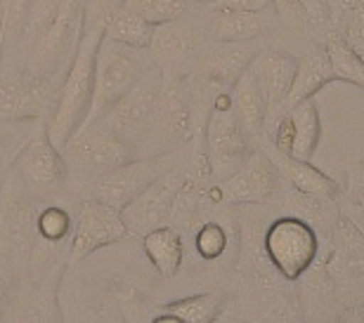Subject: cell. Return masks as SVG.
<instances>
[{"label":"cell","instance_id":"6da1fadb","mask_svg":"<svg viewBox=\"0 0 364 323\" xmlns=\"http://www.w3.org/2000/svg\"><path fill=\"white\" fill-rule=\"evenodd\" d=\"M112 5L114 3H102L95 17L88 7V19H85L81 43H78L74 60H71L62 78L53 111L46 119L48 135L57 149H64L69 139L74 137V132L88 121L95 90V60H97L100 43L105 38V17Z\"/></svg>","mask_w":364,"mask_h":323},{"label":"cell","instance_id":"7a4b0ae2","mask_svg":"<svg viewBox=\"0 0 364 323\" xmlns=\"http://www.w3.org/2000/svg\"><path fill=\"white\" fill-rule=\"evenodd\" d=\"M38 208L41 201L28 192L17 168L10 163L0 185V255L12 262L21 285L28 283V269L38 246Z\"/></svg>","mask_w":364,"mask_h":323},{"label":"cell","instance_id":"3957f363","mask_svg":"<svg viewBox=\"0 0 364 323\" xmlns=\"http://www.w3.org/2000/svg\"><path fill=\"white\" fill-rule=\"evenodd\" d=\"M194 135L192 85L187 76H164L149 132L137 146V158H166Z\"/></svg>","mask_w":364,"mask_h":323},{"label":"cell","instance_id":"277c9868","mask_svg":"<svg viewBox=\"0 0 364 323\" xmlns=\"http://www.w3.org/2000/svg\"><path fill=\"white\" fill-rule=\"evenodd\" d=\"M154 64L147 50L121 45L112 38H102L97 60H95V90L88 121H100L112 111L123 94L133 87L142 73Z\"/></svg>","mask_w":364,"mask_h":323},{"label":"cell","instance_id":"5b68a950","mask_svg":"<svg viewBox=\"0 0 364 323\" xmlns=\"http://www.w3.org/2000/svg\"><path fill=\"white\" fill-rule=\"evenodd\" d=\"M90 0H62L55 19L50 21L46 33L24 55V66L33 73L48 76L62 85L71 60H74L78 43H81L85 19H88Z\"/></svg>","mask_w":364,"mask_h":323},{"label":"cell","instance_id":"8992f818","mask_svg":"<svg viewBox=\"0 0 364 323\" xmlns=\"http://www.w3.org/2000/svg\"><path fill=\"white\" fill-rule=\"evenodd\" d=\"M12 165L17 168L21 182L38 201H48V198L57 196L69 182V165L64 160L62 149H57L50 139L46 119L33 123Z\"/></svg>","mask_w":364,"mask_h":323},{"label":"cell","instance_id":"52a82bcc","mask_svg":"<svg viewBox=\"0 0 364 323\" xmlns=\"http://www.w3.org/2000/svg\"><path fill=\"white\" fill-rule=\"evenodd\" d=\"M206 43V17L192 7L182 17L154 26L147 53L164 76H189Z\"/></svg>","mask_w":364,"mask_h":323},{"label":"cell","instance_id":"ba28073f","mask_svg":"<svg viewBox=\"0 0 364 323\" xmlns=\"http://www.w3.org/2000/svg\"><path fill=\"white\" fill-rule=\"evenodd\" d=\"M69 173H76L85 185L114 168L135 158L133 149L114 135L102 121L83 123L62 149Z\"/></svg>","mask_w":364,"mask_h":323},{"label":"cell","instance_id":"9c48e42d","mask_svg":"<svg viewBox=\"0 0 364 323\" xmlns=\"http://www.w3.org/2000/svg\"><path fill=\"white\" fill-rule=\"evenodd\" d=\"M60 83L21 66H0V121L48 119Z\"/></svg>","mask_w":364,"mask_h":323},{"label":"cell","instance_id":"30bf717a","mask_svg":"<svg viewBox=\"0 0 364 323\" xmlns=\"http://www.w3.org/2000/svg\"><path fill=\"white\" fill-rule=\"evenodd\" d=\"M164 73L159 66L151 64L147 71L142 73V78L116 102V106L109 111L105 119H100L105 126L114 132L116 137L123 139L133 153L149 132L151 119L156 111L159 92H161ZM137 158V156H135Z\"/></svg>","mask_w":364,"mask_h":323},{"label":"cell","instance_id":"8fae6325","mask_svg":"<svg viewBox=\"0 0 364 323\" xmlns=\"http://www.w3.org/2000/svg\"><path fill=\"white\" fill-rule=\"evenodd\" d=\"M317 234L312 231L308 222L298 217L274 219L270 229L265 231L267 260L289 281H296L310 269V264L317 258Z\"/></svg>","mask_w":364,"mask_h":323},{"label":"cell","instance_id":"7c38bea8","mask_svg":"<svg viewBox=\"0 0 364 323\" xmlns=\"http://www.w3.org/2000/svg\"><path fill=\"white\" fill-rule=\"evenodd\" d=\"M185 182L187 170L182 165L166 168L159 173L144 192L137 194L126 208H121V219L128 226V234L144 236L156 226L168 224L173 205H176V198Z\"/></svg>","mask_w":364,"mask_h":323},{"label":"cell","instance_id":"4fadbf2b","mask_svg":"<svg viewBox=\"0 0 364 323\" xmlns=\"http://www.w3.org/2000/svg\"><path fill=\"white\" fill-rule=\"evenodd\" d=\"M251 142L253 139L239 126L232 109H210L206 132H203L210 177L218 182L228 180L251 156Z\"/></svg>","mask_w":364,"mask_h":323},{"label":"cell","instance_id":"5bb4252c","mask_svg":"<svg viewBox=\"0 0 364 323\" xmlns=\"http://www.w3.org/2000/svg\"><path fill=\"white\" fill-rule=\"evenodd\" d=\"M128 234V226L123 224L121 212L112 205L95 201V198H83L78 215L74 217V231L69 241V258L83 260L88 255L109 248L123 241Z\"/></svg>","mask_w":364,"mask_h":323},{"label":"cell","instance_id":"9a60e30c","mask_svg":"<svg viewBox=\"0 0 364 323\" xmlns=\"http://www.w3.org/2000/svg\"><path fill=\"white\" fill-rule=\"evenodd\" d=\"M258 40L251 43H215L208 40L203 45L189 78L206 85L210 92L230 90L235 80L249 69L253 55L258 53Z\"/></svg>","mask_w":364,"mask_h":323},{"label":"cell","instance_id":"2e32d148","mask_svg":"<svg viewBox=\"0 0 364 323\" xmlns=\"http://www.w3.org/2000/svg\"><path fill=\"white\" fill-rule=\"evenodd\" d=\"M249 69L267 99V119H265V135H263L267 137L277 126V121L284 116L282 104L291 90V83H294L298 57H294L282 48H260L253 55Z\"/></svg>","mask_w":364,"mask_h":323},{"label":"cell","instance_id":"e0dca14e","mask_svg":"<svg viewBox=\"0 0 364 323\" xmlns=\"http://www.w3.org/2000/svg\"><path fill=\"white\" fill-rule=\"evenodd\" d=\"M161 158H130L128 163H123L114 170H109L100 177L90 180L88 185V196L85 198H95V201H102L107 205H112L121 212V208L133 201V198L144 192L151 180L156 177L159 173L164 170L159 165Z\"/></svg>","mask_w":364,"mask_h":323},{"label":"cell","instance_id":"ac0fdd59","mask_svg":"<svg viewBox=\"0 0 364 323\" xmlns=\"http://www.w3.org/2000/svg\"><path fill=\"white\" fill-rule=\"evenodd\" d=\"M206 35L215 43H251L260 40L282 28V17L270 12H244L228 7H208Z\"/></svg>","mask_w":364,"mask_h":323},{"label":"cell","instance_id":"d6986e66","mask_svg":"<svg viewBox=\"0 0 364 323\" xmlns=\"http://www.w3.org/2000/svg\"><path fill=\"white\" fill-rule=\"evenodd\" d=\"M277 189V168L263 151H251V156L220 182V196L228 203H260L267 201Z\"/></svg>","mask_w":364,"mask_h":323},{"label":"cell","instance_id":"ffe728a7","mask_svg":"<svg viewBox=\"0 0 364 323\" xmlns=\"http://www.w3.org/2000/svg\"><path fill=\"white\" fill-rule=\"evenodd\" d=\"M230 97H232V114L239 121V126L249 132L253 142L263 139L265 119H267V99L263 90H260L258 80L253 78L251 69H246L235 80V85L230 87Z\"/></svg>","mask_w":364,"mask_h":323},{"label":"cell","instance_id":"44dd1931","mask_svg":"<svg viewBox=\"0 0 364 323\" xmlns=\"http://www.w3.org/2000/svg\"><path fill=\"white\" fill-rule=\"evenodd\" d=\"M336 80V73L331 69V62H329V55H326L324 45L312 50L305 57L298 60V69H296V76H294V83H291V90L287 94L282 104V111L287 114L291 106L301 104L305 99H312L315 94L326 87L329 83Z\"/></svg>","mask_w":364,"mask_h":323},{"label":"cell","instance_id":"7402d4cb","mask_svg":"<svg viewBox=\"0 0 364 323\" xmlns=\"http://www.w3.org/2000/svg\"><path fill=\"white\" fill-rule=\"evenodd\" d=\"M267 158L272 160V165L294 185L301 194L308 196H322L331 198L338 194L336 182L331 177H326L322 170H317L315 165H310V160H301L294 156H284V153L274 151L272 146H265Z\"/></svg>","mask_w":364,"mask_h":323},{"label":"cell","instance_id":"603a6c76","mask_svg":"<svg viewBox=\"0 0 364 323\" xmlns=\"http://www.w3.org/2000/svg\"><path fill=\"white\" fill-rule=\"evenodd\" d=\"M142 248L159 276L164 278L178 276L185 253H182V236L176 226L161 224L156 229L147 231L142 236Z\"/></svg>","mask_w":364,"mask_h":323},{"label":"cell","instance_id":"cb8c5ba5","mask_svg":"<svg viewBox=\"0 0 364 323\" xmlns=\"http://www.w3.org/2000/svg\"><path fill=\"white\" fill-rule=\"evenodd\" d=\"M105 35L121 43V45L135 50H149L151 35H154V24H149L142 14H137L123 3H116L109 7L105 17Z\"/></svg>","mask_w":364,"mask_h":323},{"label":"cell","instance_id":"d4e9b609","mask_svg":"<svg viewBox=\"0 0 364 323\" xmlns=\"http://www.w3.org/2000/svg\"><path fill=\"white\" fill-rule=\"evenodd\" d=\"M287 114L291 119V126H294V149H291V156L310 160L315 156L319 139H322V119H319L315 102L305 99L301 104L291 106Z\"/></svg>","mask_w":364,"mask_h":323},{"label":"cell","instance_id":"484cf974","mask_svg":"<svg viewBox=\"0 0 364 323\" xmlns=\"http://www.w3.org/2000/svg\"><path fill=\"white\" fill-rule=\"evenodd\" d=\"M324 50L329 55L331 69L336 73V80H346V83L360 85L364 90V60L341 38V35H329L324 40Z\"/></svg>","mask_w":364,"mask_h":323},{"label":"cell","instance_id":"4316f807","mask_svg":"<svg viewBox=\"0 0 364 323\" xmlns=\"http://www.w3.org/2000/svg\"><path fill=\"white\" fill-rule=\"evenodd\" d=\"M36 231L38 239L46 243L62 246L71 241V231H74V215L57 203H46L38 208V217H36Z\"/></svg>","mask_w":364,"mask_h":323},{"label":"cell","instance_id":"83f0119b","mask_svg":"<svg viewBox=\"0 0 364 323\" xmlns=\"http://www.w3.org/2000/svg\"><path fill=\"white\" fill-rule=\"evenodd\" d=\"M164 312L176 317L180 323H208L218 319L220 300L213 292H199V295H187L176 300V302H168Z\"/></svg>","mask_w":364,"mask_h":323},{"label":"cell","instance_id":"f1b7e54d","mask_svg":"<svg viewBox=\"0 0 364 323\" xmlns=\"http://www.w3.org/2000/svg\"><path fill=\"white\" fill-rule=\"evenodd\" d=\"M62 0H31L24 19V26H21V35H19V45L21 53H28L43 33L50 26V21L55 19L57 10H60Z\"/></svg>","mask_w":364,"mask_h":323},{"label":"cell","instance_id":"f546056e","mask_svg":"<svg viewBox=\"0 0 364 323\" xmlns=\"http://www.w3.org/2000/svg\"><path fill=\"white\" fill-rule=\"evenodd\" d=\"M123 5L142 14L149 24H166L171 19H178L182 14H187L194 5V0H121Z\"/></svg>","mask_w":364,"mask_h":323},{"label":"cell","instance_id":"4dcf8cb0","mask_svg":"<svg viewBox=\"0 0 364 323\" xmlns=\"http://www.w3.org/2000/svg\"><path fill=\"white\" fill-rule=\"evenodd\" d=\"M33 123L36 121H0V168H7L14 160Z\"/></svg>","mask_w":364,"mask_h":323},{"label":"cell","instance_id":"1f68e13d","mask_svg":"<svg viewBox=\"0 0 364 323\" xmlns=\"http://www.w3.org/2000/svg\"><path fill=\"white\" fill-rule=\"evenodd\" d=\"M194 248L203 260H218L228 251V231L223 224L206 222L194 236Z\"/></svg>","mask_w":364,"mask_h":323},{"label":"cell","instance_id":"d6a6232c","mask_svg":"<svg viewBox=\"0 0 364 323\" xmlns=\"http://www.w3.org/2000/svg\"><path fill=\"white\" fill-rule=\"evenodd\" d=\"M21 288V281L17 276V271H14L12 262L5 258V255H0V312L5 310V305L10 302L14 290Z\"/></svg>","mask_w":364,"mask_h":323},{"label":"cell","instance_id":"836d02e7","mask_svg":"<svg viewBox=\"0 0 364 323\" xmlns=\"http://www.w3.org/2000/svg\"><path fill=\"white\" fill-rule=\"evenodd\" d=\"M274 7L282 17V26L284 24L305 26V17H303V10H301V3H298V0H274ZM305 31H308V26H305Z\"/></svg>","mask_w":364,"mask_h":323},{"label":"cell","instance_id":"e575fe53","mask_svg":"<svg viewBox=\"0 0 364 323\" xmlns=\"http://www.w3.org/2000/svg\"><path fill=\"white\" fill-rule=\"evenodd\" d=\"M208 7H228V10H244V12H270L277 10L274 0H218Z\"/></svg>","mask_w":364,"mask_h":323},{"label":"cell","instance_id":"d590c367","mask_svg":"<svg viewBox=\"0 0 364 323\" xmlns=\"http://www.w3.org/2000/svg\"><path fill=\"white\" fill-rule=\"evenodd\" d=\"M218 0H194V5H213Z\"/></svg>","mask_w":364,"mask_h":323},{"label":"cell","instance_id":"8d00e7d4","mask_svg":"<svg viewBox=\"0 0 364 323\" xmlns=\"http://www.w3.org/2000/svg\"><path fill=\"white\" fill-rule=\"evenodd\" d=\"M7 168H0V185H3V175H5Z\"/></svg>","mask_w":364,"mask_h":323}]
</instances>
